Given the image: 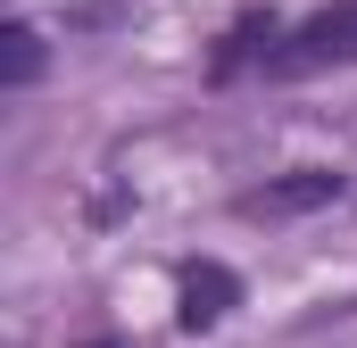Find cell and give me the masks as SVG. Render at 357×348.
Wrapping results in <instances>:
<instances>
[{"label":"cell","mask_w":357,"mask_h":348,"mask_svg":"<svg viewBox=\"0 0 357 348\" xmlns=\"http://www.w3.org/2000/svg\"><path fill=\"white\" fill-rule=\"evenodd\" d=\"M233 299H241V282H233L225 265H191V274H183V332H216Z\"/></svg>","instance_id":"2"},{"label":"cell","mask_w":357,"mask_h":348,"mask_svg":"<svg viewBox=\"0 0 357 348\" xmlns=\"http://www.w3.org/2000/svg\"><path fill=\"white\" fill-rule=\"evenodd\" d=\"M33 75H42V33H33V25H8V33H0V84L25 91Z\"/></svg>","instance_id":"4"},{"label":"cell","mask_w":357,"mask_h":348,"mask_svg":"<svg viewBox=\"0 0 357 348\" xmlns=\"http://www.w3.org/2000/svg\"><path fill=\"white\" fill-rule=\"evenodd\" d=\"M324 67H357V0L316 8L307 25H291V33L266 50V75H274V84H299V75H324Z\"/></svg>","instance_id":"1"},{"label":"cell","mask_w":357,"mask_h":348,"mask_svg":"<svg viewBox=\"0 0 357 348\" xmlns=\"http://www.w3.org/2000/svg\"><path fill=\"white\" fill-rule=\"evenodd\" d=\"M324 199H341V174H291V182L250 191L241 216H307V207H324Z\"/></svg>","instance_id":"3"}]
</instances>
